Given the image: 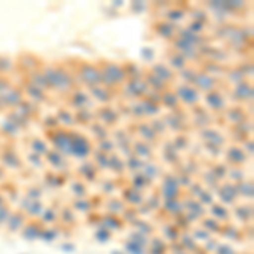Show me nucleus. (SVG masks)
Returning a JSON list of instances; mask_svg holds the SVG:
<instances>
[{"label":"nucleus","instance_id":"nucleus-17","mask_svg":"<svg viewBox=\"0 0 254 254\" xmlns=\"http://www.w3.org/2000/svg\"><path fill=\"white\" fill-rule=\"evenodd\" d=\"M29 83H32L34 87H38V88H41V90H46V88H50V85H48V80L44 78V75H43V70L31 71V73H29Z\"/></svg>","mask_w":254,"mask_h":254},{"label":"nucleus","instance_id":"nucleus-18","mask_svg":"<svg viewBox=\"0 0 254 254\" xmlns=\"http://www.w3.org/2000/svg\"><path fill=\"white\" fill-rule=\"evenodd\" d=\"M207 105L212 108V110H222L224 108V99L220 94H217V92H208L207 94Z\"/></svg>","mask_w":254,"mask_h":254},{"label":"nucleus","instance_id":"nucleus-22","mask_svg":"<svg viewBox=\"0 0 254 254\" xmlns=\"http://www.w3.org/2000/svg\"><path fill=\"white\" fill-rule=\"evenodd\" d=\"M56 120H58V124H63V126H73V124H76L75 115H71V112L64 110V108H61V110L58 112Z\"/></svg>","mask_w":254,"mask_h":254},{"label":"nucleus","instance_id":"nucleus-25","mask_svg":"<svg viewBox=\"0 0 254 254\" xmlns=\"http://www.w3.org/2000/svg\"><path fill=\"white\" fill-rule=\"evenodd\" d=\"M229 159L234 161V164H241L246 159V152L239 148H232L229 151Z\"/></svg>","mask_w":254,"mask_h":254},{"label":"nucleus","instance_id":"nucleus-9","mask_svg":"<svg viewBox=\"0 0 254 254\" xmlns=\"http://www.w3.org/2000/svg\"><path fill=\"white\" fill-rule=\"evenodd\" d=\"M193 83H195V87H199L200 90H207V94L215 88V82H213L210 76L207 75V71H200V73H197Z\"/></svg>","mask_w":254,"mask_h":254},{"label":"nucleus","instance_id":"nucleus-19","mask_svg":"<svg viewBox=\"0 0 254 254\" xmlns=\"http://www.w3.org/2000/svg\"><path fill=\"white\" fill-rule=\"evenodd\" d=\"M2 163L3 166H9V168H21V159H19V156L15 154L14 151H10V149H7V151H3L2 154Z\"/></svg>","mask_w":254,"mask_h":254},{"label":"nucleus","instance_id":"nucleus-1","mask_svg":"<svg viewBox=\"0 0 254 254\" xmlns=\"http://www.w3.org/2000/svg\"><path fill=\"white\" fill-rule=\"evenodd\" d=\"M44 78L48 80L50 88H54L56 92L61 94H68L73 92V76L70 71L63 66H46L43 70Z\"/></svg>","mask_w":254,"mask_h":254},{"label":"nucleus","instance_id":"nucleus-38","mask_svg":"<svg viewBox=\"0 0 254 254\" xmlns=\"http://www.w3.org/2000/svg\"><path fill=\"white\" fill-rule=\"evenodd\" d=\"M3 178V169H2V166H0V180Z\"/></svg>","mask_w":254,"mask_h":254},{"label":"nucleus","instance_id":"nucleus-27","mask_svg":"<svg viewBox=\"0 0 254 254\" xmlns=\"http://www.w3.org/2000/svg\"><path fill=\"white\" fill-rule=\"evenodd\" d=\"M95 171H97V166L94 163H83L82 168H80V173L87 176L88 180H95Z\"/></svg>","mask_w":254,"mask_h":254},{"label":"nucleus","instance_id":"nucleus-8","mask_svg":"<svg viewBox=\"0 0 254 254\" xmlns=\"http://www.w3.org/2000/svg\"><path fill=\"white\" fill-rule=\"evenodd\" d=\"M2 100H3V105L5 107L15 108L24 102V94H22L21 88H10L7 94L2 95Z\"/></svg>","mask_w":254,"mask_h":254},{"label":"nucleus","instance_id":"nucleus-2","mask_svg":"<svg viewBox=\"0 0 254 254\" xmlns=\"http://www.w3.org/2000/svg\"><path fill=\"white\" fill-rule=\"evenodd\" d=\"M100 70V85L107 88H117L120 85L126 83L127 76H126V71H124V66L117 63H102L99 66Z\"/></svg>","mask_w":254,"mask_h":254},{"label":"nucleus","instance_id":"nucleus-23","mask_svg":"<svg viewBox=\"0 0 254 254\" xmlns=\"http://www.w3.org/2000/svg\"><path fill=\"white\" fill-rule=\"evenodd\" d=\"M94 117H95V114L88 110V108H80V110H76V114H75V120L76 122H83V124H92Z\"/></svg>","mask_w":254,"mask_h":254},{"label":"nucleus","instance_id":"nucleus-24","mask_svg":"<svg viewBox=\"0 0 254 254\" xmlns=\"http://www.w3.org/2000/svg\"><path fill=\"white\" fill-rule=\"evenodd\" d=\"M141 110H143V114H146V115H156L159 112V107L156 105V103H151L149 99H146L143 103H141Z\"/></svg>","mask_w":254,"mask_h":254},{"label":"nucleus","instance_id":"nucleus-11","mask_svg":"<svg viewBox=\"0 0 254 254\" xmlns=\"http://www.w3.org/2000/svg\"><path fill=\"white\" fill-rule=\"evenodd\" d=\"M151 75H154L156 78L166 85L173 80V71L164 66V64H154V66L151 68Z\"/></svg>","mask_w":254,"mask_h":254},{"label":"nucleus","instance_id":"nucleus-31","mask_svg":"<svg viewBox=\"0 0 254 254\" xmlns=\"http://www.w3.org/2000/svg\"><path fill=\"white\" fill-rule=\"evenodd\" d=\"M12 68V61L9 58H5V56H0V76H3V73H7V71H10Z\"/></svg>","mask_w":254,"mask_h":254},{"label":"nucleus","instance_id":"nucleus-36","mask_svg":"<svg viewBox=\"0 0 254 254\" xmlns=\"http://www.w3.org/2000/svg\"><path fill=\"white\" fill-rule=\"evenodd\" d=\"M54 212L53 210H46L43 212V220H46V222H51V220H54Z\"/></svg>","mask_w":254,"mask_h":254},{"label":"nucleus","instance_id":"nucleus-5","mask_svg":"<svg viewBox=\"0 0 254 254\" xmlns=\"http://www.w3.org/2000/svg\"><path fill=\"white\" fill-rule=\"evenodd\" d=\"M51 141L58 149V152H64V154H70V131H64V129H54L53 132H50Z\"/></svg>","mask_w":254,"mask_h":254},{"label":"nucleus","instance_id":"nucleus-10","mask_svg":"<svg viewBox=\"0 0 254 254\" xmlns=\"http://www.w3.org/2000/svg\"><path fill=\"white\" fill-rule=\"evenodd\" d=\"M97 117L100 119V124L102 126H112V124H115L117 122V112L114 110V108H110V107H103V108H100V112L97 114Z\"/></svg>","mask_w":254,"mask_h":254},{"label":"nucleus","instance_id":"nucleus-13","mask_svg":"<svg viewBox=\"0 0 254 254\" xmlns=\"http://www.w3.org/2000/svg\"><path fill=\"white\" fill-rule=\"evenodd\" d=\"M234 95H236V99H239V100H251V97H253L251 83L244 82V80L241 83H237L236 88H234Z\"/></svg>","mask_w":254,"mask_h":254},{"label":"nucleus","instance_id":"nucleus-7","mask_svg":"<svg viewBox=\"0 0 254 254\" xmlns=\"http://www.w3.org/2000/svg\"><path fill=\"white\" fill-rule=\"evenodd\" d=\"M148 92V83L143 80H129L124 85V94H127L129 99H138V97L146 95Z\"/></svg>","mask_w":254,"mask_h":254},{"label":"nucleus","instance_id":"nucleus-26","mask_svg":"<svg viewBox=\"0 0 254 254\" xmlns=\"http://www.w3.org/2000/svg\"><path fill=\"white\" fill-rule=\"evenodd\" d=\"M156 32L163 36V38H168V39H169L173 34H175V29H173L171 24H168V22H161V24H158V26H156Z\"/></svg>","mask_w":254,"mask_h":254},{"label":"nucleus","instance_id":"nucleus-34","mask_svg":"<svg viewBox=\"0 0 254 254\" xmlns=\"http://www.w3.org/2000/svg\"><path fill=\"white\" fill-rule=\"evenodd\" d=\"M10 82L7 78H3V76H0V95L7 94V92L10 90Z\"/></svg>","mask_w":254,"mask_h":254},{"label":"nucleus","instance_id":"nucleus-21","mask_svg":"<svg viewBox=\"0 0 254 254\" xmlns=\"http://www.w3.org/2000/svg\"><path fill=\"white\" fill-rule=\"evenodd\" d=\"M31 151L34 152V154H38V156H46L48 154V151H50V149H48V146H46V143H44L43 139H32L31 141Z\"/></svg>","mask_w":254,"mask_h":254},{"label":"nucleus","instance_id":"nucleus-12","mask_svg":"<svg viewBox=\"0 0 254 254\" xmlns=\"http://www.w3.org/2000/svg\"><path fill=\"white\" fill-rule=\"evenodd\" d=\"M22 94H24V95H27V97H29V99H32V100H36V102H44V100H46L44 90H41V88H38V87H34V85L29 83V82L24 85Z\"/></svg>","mask_w":254,"mask_h":254},{"label":"nucleus","instance_id":"nucleus-6","mask_svg":"<svg viewBox=\"0 0 254 254\" xmlns=\"http://www.w3.org/2000/svg\"><path fill=\"white\" fill-rule=\"evenodd\" d=\"M176 97H178L180 102L187 103V105H195L199 102V92L193 85H187L183 83L181 87L176 90Z\"/></svg>","mask_w":254,"mask_h":254},{"label":"nucleus","instance_id":"nucleus-32","mask_svg":"<svg viewBox=\"0 0 254 254\" xmlns=\"http://www.w3.org/2000/svg\"><path fill=\"white\" fill-rule=\"evenodd\" d=\"M169 59H171V63H175V68H176V70H180V71L183 70V68H185V63H187V61H185V58H183V56H181L180 53L173 54Z\"/></svg>","mask_w":254,"mask_h":254},{"label":"nucleus","instance_id":"nucleus-30","mask_svg":"<svg viewBox=\"0 0 254 254\" xmlns=\"http://www.w3.org/2000/svg\"><path fill=\"white\" fill-rule=\"evenodd\" d=\"M141 136H143L144 139H148V141H154V129H152L151 126H149V124H146V126H143L141 127Z\"/></svg>","mask_w":254,"mask_h":254},{"label":"nucleus","instance_id":"nucleus-14","mask_svg":"<svg viewBox=\"0 0 254 254\" xmlns=\"http://www.w3.org/2000/svg\"><path fill=\"white\" fill-rule=\"evenodd\" d=\"M88 103V95L85 94L82 90H75L70 94V105L75 107L76 110H80V108H85V105Z\"/></svg>","mask_w":254,"mask_h":254},{"label":"nucleus","instance_id":"nucleus-4","mask_svg":"<svg viewBox=\"0 0 254 254\" xmlns=\"http://www.w3.org/2000/svg\"><path fill=\"white\" fill-rule=\"evenodd\" d=\"M78 80L87 87L94 88L100 85V70L99 66L92 63H83L82 66L78 68Z\"/></svg>","mask_w":254,"mask_h":254},{"label":"nucleus","instance_id":"nucleus-16","mask_svg":"<svg viewBox=\"0 0 254 254\" xmlns=\"http://www.w3.org/2000/svg\"><path fill=\"white\" fill-rule=\"evenodd\" d=\"M163 190L168 193H164V195L168 197L169 200H173V199H176V195H178V192H180V188H178V180H175L173 176H168L166 180H164V183H163Z\"/></svg>","mask_w":254,"mask_h":254},{"label":"nucleus","instance_id":"nucleus-28","mask_svg":"<svg viewBox=\"0 0 254 254\" xmlns=\"http://www.w3.org/2000/svg\"><path fill=\"white\" fill-rule=\"evenodd\" d=\"M7 222H9V229L12 232L15 231V225H17V229H21V225L24 224V215L22 213H14V215H9V219H7Z\"/></svg>","mask_w":254,"mask_h":254},{"label":"nucleus","instance_id":"nucleus-33","mask_svg":"<svg viewBox=\"0 0 254 254\" xmlns=\"http://www.w3.org/2000/svg\"><path fill=\"white\" fill-rule=\"evenodd\" d=\"M92 129H94L95 136H99V139H107V129L102 124H92Z\"/></svg>","mask_w":254,"mask_h":254},{"label":"nucleus","instance_id":"nucleus-20","mask_svg":"<svg viewBox=\"0 0 254 254\" xmlns=\"http://www.w3.org/2000/svg\"><path fill=\"white\" fill-rule=\"evenodd\" d=\"M46 158H48V163L53 164L54 168H58V169L66 168V163H64V159H63V154L56 151V149H50L48 154H46Z\"/></svg>","mask_w":254,"mask_h":254},{"label":"nucleus","instance_id":"nucleus-3","mask_svg":"<svg viewBox=\"0 0 254 254\" xmlns=\"http://www.w3.org/2000/svg\"><path fill=\"white\" fill-rule=\"evenodd\" d=\"M92 152V144L85 136L70 132V154L75 158H87Z\"/></svg>","mask_w":254,"mask_h":254},{"label":"nucleus","instance_id":"nucleus-35","mask_svg":"<svg viewBox=\"0 0 254 254\" xmlns=\"http://www.w3.org/2000/svg\"><path fill=\"white\" fill-rule=\"evenodd\" d=\"M136 154H141V156H149V151H148V146H144L143 143L141 144H136Z\"/></svg>","mask_w":254,"mask_h":254},{"label":"nucleus","instance_id":"nucleus-29","mask_svg":"<svg viewBox=\"0 0 254 254\" xmlns=\"http://www.w3.org/2000/svg\"><path fill=\"white\" fill-rule=\"evenodd\" d=\"M163 102L164 105L169 107V108H175L176 105H178V97H176V94H171V92H166V94L163 95Z\"/></svg>","mask_w":254,"mask_h":254},{"label":"nucleus","instance_id":"nucleus-37","mask_svg":"<svg viewBox=\"0 0 254 254\" xmlns=\"http://www.w3.org/2000/svg\"><path fill=\"white\" fill-rule=\"evenodd\" d=\"M2 205H3V195L0 193V207H2Z\"/></svg>","mask_w":254,"mask_h":254},{"label":"nucleus","instance_id":"nucleus-15","mask_svg":"<svg viewBox=\"0 0 254 254\" xmlns=\"http://www.w3.org/2000/svg\"><path fill=\"white\" fill-rule=\"evenodd\" d=\"M90 90H92V94L95 95V99H97V100H100V102H102V103H108L112 99H114V97H112L110 88L103 87V85H99V87H94V88H90Z\"/></svg>","mask_w":254,"mask_h":254}]
</instances>
